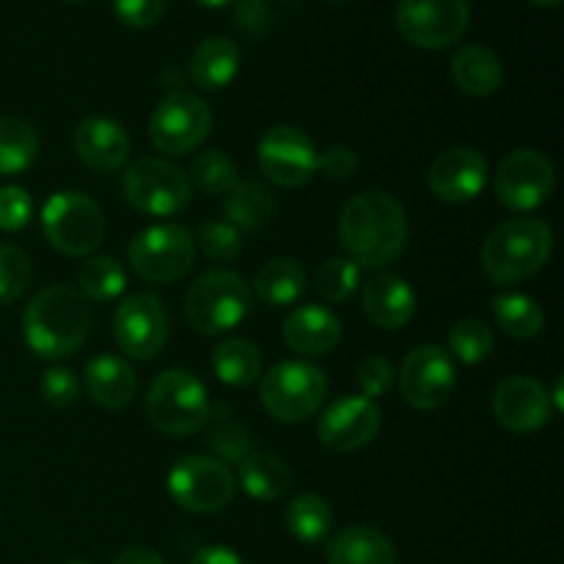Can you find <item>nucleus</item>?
<instances>
[{"mask_svg":"<svg viewBox=\"0 0 564 564\" xmlns=\"http://www.w3.org/2000/svg\"><path fill=\"white\" fill-rule=\"evenodd\" d=\"M42 229L50 246L66 257H88L105 237V215L86 193L61 191L44 202Z\"/></svg>","mask_w":564,"mask_h":564,"instance_id":"nucleus-7","label":"nucleus"},{"mask_svg":"<svg viewBox=\"0 0 564 564\" xmlns=\"http://www.w3.org/2000/svg\"><path fill=\"white\" fill-rule=\"evenodd\" d=\"M358 389L367 400H375V397H383L386 391L394 383V367H391L389 358L383 356H369L358 364Z\"/></svg>","mask_w":564,"mask_h":564,"instance_id":"nucleus-43","label":"nucleus"},{"mask_svg":"<svg viewBox=\"0 0 564 564\" xmlns=\"http://www.w3.org/2000/svg\"><path fill=\"white\" fill-rule=\"evenodd\" d=\"M213 130V110L191 91H169L154 108L149 121V138L158 152L182 158L207 141Z\"/></svg>","mask_w":564,"mask_h":564,"instance_id":"nucleus-9","label":"nucleus"},{"mask_svg":"<svg viewBox=\"0 0 564 564\" xmlns=\"http://www.w3.org/2000/svg\"><path fill=\"white\" fill-rule=\"evenodd\" d=\"M191 564H242V560L237 551L226 549V545H207V549L196 551Z\"/></svg>","mask_w":564,"mask_h":564,"instance_id":"nucleus-47","label":"nucleus"},{"mask_svg":"<svg viewBox=\"0 0 564 564\" xmlns=\"http://www.w3.org/2000/svg\"><path fill=\"white\" fill-rule=\"evenodd\" d=\"M39 386H42V397L53 408L72 405L77 400V394H80V380H77V375L69 367H61V364L44 369Z\"/></svg>","mask_w":564,"mask_h":564,"instance_id":"nucleus-42","label":"nucleus"},{"mask_svg":"<svg viewBox=\"0 0 564 564\" xmlns=\"http://www.w3.org/2000/svg\"><path fill=\"white\" fill-rule=\"evenodd\" d=\"M196 242L202 246L204 257L213 259V262H235L242 253L240 229H235L231 224H224V220H207V224H202Z\"/></svg>","mask_w":564,"mask_h":564,"instance_id":"nucleus-40","label":"nucleus"},{"mask_svg":"<svg viewBox=\"0 0 564 564\" xmlns=\"http://www.w3.org/2000/svg\"><path fill=\"white\" fill-rule=\"evenodd\" d=\"M328 564H397V551L378 529L350 527L328 543Z\"/></svg>","mask_w":564,"mask_h":564,"instance_id":"nucleus-26","label":"nucleus"},{"mask_svg":"<svg viewBox=\"0 0 564 564\" xmlns=\"http://www.w3.org/2000/svg\"><path fill=\"white\" fill-rule=\"evenodd\" d=\"M358 158L350 147H330L317 154V171L334 182H345L356 174Z\"/></svg>","mask_w":564,"mask_h":564,"instance_id":"nucleus-45","label":"nucleus"},{"mask_svg":"<svg viewBox=\"0 0 564 564\" xmlns=\"http://www.w3.org/2000/svg\"><path fill=\"white\" fill-rule=\"evenodd\" d=\"M284 345L301 356H325L341 339V319L330 308L308 303L284 319Z\"/></svg>","mask_w":564,"mask_h":564,"instance_id":"nucleus-22","label":"nucleus"},{"mask_svg":"<svg viewBox=\"0 0 564 564\" xmlns=\"http://www.w3.org/2000/svg\"><path fill=\"white\" fill-rule=\"evenodd\" d=\"M127 259L143 281L171 284L196 264V237L180 224H154L132 237Z\"/></svg>","mask_w":564,"mask_h":564,"instance_id":"nucleus-8","label":"nucleus"},{"mask_svg":"<svg viewBox=\"0 0 564 564\" xmlns=\"http://www.w3.org/2000/svg\"><path fill=\"white\" fill-rule=\"evenodd\" d=\"M452 80L471 97H490L505 83V64L485 44H466L452 55Z\"/></svg>","mask_w":564,"mask_h":564,"instance_id":"nucleus-24","label":"nucleus"},{"mask_svg":"<svg viewBox=\"0 0 564 564\" xmlns=\"http://www.w3.org/2000/svg\"><path fill=\"white\" fill-rule=\"evenodd\" d=\"M187 180L209 196H226L237 185V165L220 149H207V152L196 154Z\"/></svg>","mask_w":564,"mask_h":564,"instance_id":"nucleus-35","label":"nucleus"},{"mask_svg":"<svg viewBox=\"0 0 564 564\" xmlns=\"http://www.w3.org/2000/svg\"><path fill=\"white\" fill-rule=\"evenodd\" d=\"M494 314L499 328L512 339H534L545 328V312L534 297L523 292H501L494 297Z\"/></svg>","mask_w":564,"mask_h":564,"instance_id":"nucleus-32","label":"nucleus"},{"mask_svg":"<svg viewBox=\"0 0 564 564\" xmlns=\"http://www.w3.org/2000/svg\"><path fill=\"white\" fill-rule=\"evenodd\" d=\"M113 11L121 25L147 31L163 20L165 0H113Z\"/></svg>","mask_w":564,"mask_h":564,"instance_id":"nucleus-44","label":"nucleus"},{"mask_svg":"<svg viewBox=\"0 0 564 564\" xmlns=\"http://www.w3.org/2000/svg\"><path fill=\"white\" fill-rule=\"evenodd\" d=\"M251 312V286L235 270H207L185 295V317L204 336L237 328Z\"/></svg>","mask_w":564,"mask_h":564,"instance_id":"nucleus-5","label":"nucleus"},{"mask_svg":"<svg viewBox=\"0 0 564 564\" xmlns=\"http://www.w3.org/2000/svg\"><path fill=\"white\" fill-rule=\"evenodd\" d=\"M284 521L292 538L306 545H317L328 538L330 527H334V512L323 496L301 494L286 505Z\"/></svg>","mask_w":564,"mask_h":564,"instance_id":"nucleus-33","label":"nucleus"},{"mask_svg":"<svg viewBox=\"0 0 564 564\" xmlns=\"http://www.w3.org/2000/svg\"><path fill=\"white\" fill-rule=\"evenodd\" d=\"M22 334L39 358L58 361L86 345L91 334V306L75 286H44L25 306Z\"/></svg>","mask_w":564,"mask_h":564,"instance_id":"nucleus-2","label":"nucleus"},{"mask_svg":"<svg viewBox=\"0 0 564 564\" xmlns=\"http://www.w3.org/2000/svg\"><path fill=\"white\" fill-rule=\"evenodd\" d=\"M408 215L389 193H358L339 213V242L358 268L378 270L397 262L408 246Z\"/></svg>","mask_w":564,"mask_h":564,"instance_id":"nucleus-1","label":"nucleus"},{"mask_svg":"<svg viewBox=\"0 0 564 564\" xmlns=\"http://www.w3.org/2000/svg\"><path fill=\"white\" fill-rule=\"evenodd\" d=\"M237 466H240V482L246 494L264 505L279 501L292 488V471L286 468V463L268 452H251Z\"/></svg>","mask_w":564,"mask_h":564,"instance_id":"nucleus-28","label":"nucleus"},{"mask_svg":"<svg viewBox=\"0 0 564 564\" xmlns=\"http://www.w3.org/2000/svg\"><path fill=\"white\" fill-rule=\"evenodd\" d=\"M529 3L540 6V9H554V6H560L562 0H529Z\"/></svg>","mask_w":564,"mask_h":564,"instance_id":"nucleus-51","label":"nucleus"},{"mask_svg":"<svg viewBox=\"0 0 564 564\" xmlns=\"http://www.w3.org/2000/svg\"><path fill=\"white\" fill-rule=\"evenodd\" d=\"M264 411L284 424L312 419L328 397V378L308 361H281L262 375L259 386Z\"/></svg>","mask_w":564,"mask_h":564,"instance_id":"nucleus-6","label":"nucleus"},{"mask_svg":"<svg viewBox=\"0 0 564 564\" xmlns=\"http://www.w3.org/2000/svg\"><path fill=\"white\" fill-rule=\"evenodd\" d=\"M488 182V163L471 147H455L433 160L427 185L435 198L446 204H466L482 193Z\"/></svg>","mask_w":564,"mask_h":564,"instance_id":"nucleus-19","label":"nucleus"},{"mask_svg":"<svg viewBox=\"0 0 564 564\" xmlns=\"http://www.w3.org/2000/svg\"><path fill=\"white\" fill-rule=\"evenodd\" d=\"M259 169L279 187H301L317 174V149L312 138L292 124H275L257 149Z\"/></svg>","mask_w":564,"mask_h":564,"instance_id":"nucleus-16","label":"nucleus"},{"mask_svg":"<svg viewBox=\"0 0 564 564\" xmlns=\"http://www.w3.org/2000/svg\"><path fill=\"white\" fill-rule=\"evenodd\" d=\"M457 369L449 350L438 345H422L411 350L400 369L402 400L416 411H435L455 394Z\"/></svg>","mask_w":564,"mask_h":564,"instance_id":"nucleus-14","label":"nucleus"},{"mask_svg":"<svg viewBox=\"0 0 564 564\" xmlns=\"http://www.w3.org/2000/svg\"><path fill=\"white\" fill-rule=\"evenodd\" d=\"M69 3H77V0H69Z\"/></svg>","mask_w":564,"mask_h":564,"instance_id":"nucleus-54","label":"nucleus"},{"mask_svg":"<svg viewBox=\"0 0 564 564\" xmlns=\"http://www.w3.org/2000/svg\"><path fill=\"white\" fill-rule=\"evenodd\" d=\"M554 251V231L540 218H510L482 242V268L496 284H516L540 273Z\"/></svg>","mask_w":564,"mask_h":564,"instance_id":"nucleus-3","label":"nucleus"},{"mask_svg":"<svg viewBox=\"0 0 564 564\" xmlns=\"http://www.w3.org/2000/svg\"><path fill=\"white\" fill-rule=\"evenodd\" d=\"M193 83L204 91H220L229 86L240 72V47L226 36H207L196 44L191 55Z\"/></svg>","mask_w":564,"mask_h":564,"instance_id":"nucleus-25","label":"nucleus"},{"mask_svg":"<svg viewBox=\"0 0 564 564\" xmlns=\"http://www.w3.org/2000/svg\"><path fill=\"white\" fill-rule=\"evenodd\" d=\"M124 198L138 213L169 218L191 202V180L169 160L141 158L124 171Z\"/></svg>","mask_w":564,"mask_h":564,"instance_id":"nucleus-10","label":"nucleus"},{"mask_svg":"<svg viewBox=\"0 0 564 564\" xmlns=\"http://www.w3.org/2000/svg\"><path fill=\"white\" fill-rule=\"evenodd\" d=\"M361 308L375 328L400 330L416 314V292L394 273L372 275L361 290Z\"/></svg>","mask_w":564,"mask_h":564,"instance_id":"nucleus-20","label":"nucleus"},{"mask_svg":"<svg viewBox=\"0 0 564 564\" xmlns=\"http://www.w3.org/2000/svg\"><path fill=\"white\" fill-rule=\"evenodd\" d=\"M237 22H240L248 33H262L264 25H268L264 0H240V6H237Z\"/></svg>","mask_w":564,"mask_h":564,"instance_id":"nucleus-46","label":"nucleus"},{"mask_svg":"<svg viewBox=\"0 0 564 564\" xmlns=\"http://www.w3.org/2000/svg\"><path fill=\"white\" fill-rule=\"evenodd\" d=\"M113 564H165V562L154 549H147V545H132V549L121 551V554L113 560Z\"/></svg>","mask_w":564,"mask_h":564,"instance_id":"nucleus-48","label":"nucleus"},{"mask_svg":"<svg viewBox=\"0 0 564 564\" xmlns=\"http://www.w3.org/2000/svg\"><path fill=\"white\" fill-rule=\"evenodd\" d=\"M207 446L220 463H240L251 455V435L242 424L218 416L213 419V427H209Z\"/></svg>","mask_w":564,"mask_h":564,"instance_id":"nucleus-38","label":"nucleus"},{"mask_svg":"<svg viewBox=\"0 0 564 564\" xmlns=\"http://www.w3.org/2000/svg\"><path fill=\"white\" fill-rule=\"evenodd\" d=\"M306 292V273L295 259H270L257 273V295L268 306H292Z\"/></svg>","mask_w":564,"mask_h":564,"instance_id":"nucleus-31","label":"nucleus"},{"mask_svg":"<svg viewBox=\"0 0 564 564\" xmlns=\"http://www.w3.org/2000/svg\"><path fill=\"white\" fill-rule=\"evenodd\" d=\"M113 336L124 356L149 361L169 341V312L152 292L124 297L113 314Z\"/></svg>","mask_w":564,"mask_h":564,"instance_id":"nucleus-15","label":"nucleus"},{"mask_svg":"<svg viewBox=\"0 0 564 564\" xmlns=\"http://www.w3.org/2000/svg\"><path fill=\"white\" fill-rule=\"evenodd\" d=\"M449 356L460 358L463 364H479L494 352V330L485 319L466 317L455 323L449 330Z\"/></svg>","mask_w":564,"mask_h":564,"instance_id":"nucleus-36","label":"nucleus"},{"mask_svg":"<svg viewBox=\"0 0 564 564\" xmlns=\"http://www.w3.org/2000/svg\"><path fill=\"white\" fill-rule=\"evenodd\" d=\"M75 154L94 171H119L130 158V135L108 116H88L72 138Z\"/></svg>","mask_w":564,"mask_h":564,"instance_id":"nucleus-21","label":"nucleus"},{"mask_svg":"<svg viewBox=\"0 0 564 564\" xmlns=\"http://www.w3.org/2000/svg\"><path fill=\"white\" fill-rule=\"evenodd\" d=\"M380 433V408L367 397H345L319 416L317 435L330 452H356Z\"/></svg>","mask_w":564,"mask_h":564,"instance_id":"nucleus-18","label":"nucleus"},{"mask_svg":"<svg viewBox=\"0 0 564 564\" xmlns=\"http://www.w3.org/2000/svg\"><path fill=\"white\" fill-rule=\"evenodd\" d=\"M147 416L160 433L185 438L204 430L213 419L207 389L185 369H165L147 391Z\"/></svg>","mask_w":564,"mask_h":564,"instance_id":"nucleus-4","label":"nucleus"},{"mask_svg":"<svg viewBox=\"0 0 564 564\" xmlns=\"http://www.w3.org/2000/svg\"><path fill=\"white\" fill-rule=\"evenodd\" d=\"M490 405H494L496 422L512 433H538L554 416V405H551L545 386L527 375L501 380Z\"/></svg>","mask_w":564,"mask_h":564,"instance_id":"nucleus-17","label":"nucleus"},{"mask_svg":"<svg viewBox=\"0 0 564 564\" xmlns=\"http://www.w3.org/2000/svg\"><path fill=\"white\" fill-rule=\"evenodd\" d=\"M496 198L507 209L529 213L545 204L554 193L556 171L551 160L538 149H518L501 160L496 171Z\"/></svg>","mask_w":564,"mask_h":564,"instance_id":"nucleus-13","label":"nucleus"},{"mask_svg":"<svg viewBox=\"0 0 564 564\" xmlns=\"http://www.w3.org/2000/svg\"><path fill=\"white\" fill-rule=\"evenodd\" d=\"M80 295L94 303H110L127 290V273L119 259L113 257H88L77 273Z\"/></svg>","mask_w":564,"mask_h":564,"instance_id":"nucleus-34","label":"nucleus"},{"mask_svg":"<svg viewBox=\"0 0 564 564\" xmlns=\"http://www.w3.org/2000/svg\"><path fill=\"white\" fill-rule=\"evenodd\" d=\"M83 386L86 394L105 411H121L130 405L138 394V375L124 358L119 356H94L83 369Z\"/></svg>","mask_w":564,"mask_h":564,"instance_id":"nucleus-23","label":"nucleus"},{"mask_svg":"<svg viewBox=\"0 0 564 564\" xmlns=\"http://www.w3.org/2000/svg\"><path fill=\"white\" fill-rule=\"evenodd\" d=\"M328 3H341V0H328Z\"/></svg>","mask_w":564,"mask_h":564,"instance_id":"nucleus-53","label":"nucleus"},{"mask_svg":"<svg viewBox=\"0 0 564 564\" xmlns=\"http://www.w3.org/2000/svg\"><path fill=\"white\" fill-rule=\"evenodd\" d=\"M562 389H564L562 378H556V386H554V394H549V397H554V402H551V405H554V411H556V413H560V411H564V397H562Z\"/></svg>","mask_w":564,"mask_h":564,"instance_id":"nucleus-49","label":"nucleus"},{"mask_svg":"<svg viewBox=\"0 0 564 564\" xmlns=\"http://www.w3.org/2000/svg\"><path fill=\"white\" fill-rule=\"evenodd\" d=\"M36 158V130L20 116H0V176L25 174Z\"/></svg>","mask_w":564,"mask_h":564,"instance_id":"nucleus-30","label":"nucleus"},{"mask_svg":"<svg viewBox=\"0 0 564 564\" xmlns=\"http://www.w3.org/2000/svg\"><path fill=\"white\" fill-rule=\"evenodd\" d=\"M213 369L220 383L248 389L262 378V352L253 341L231 336L213 350Z\"/></svg>","mask_w":564,"mask_h":564,"instance_id":"nucleus-29","label":"nucleus"},{"mask_svg":"<svg viewBox=\"0 0 564 564\" xmlns=\"http://www.w3.org/2000/svg\"><path fill=\"white\" fill-rule=\"evenodd\" d=\"M66 564H91V562H83V560H72V562H66Z\"/></svg>","mask_w":564,"mask_h":564,"instance_id":"nucleus-52","label":"nucleus"},{"mask_svg":"<svg viewBox=\"0 0 564 564\" xmlns=\"http://www.w3.org/2000/svg\"><path fill=\"white\" fill-rule=\"evenodd\" d=\"M224 213L235 229L257 231L270 224L275 213V196L268 185L257 180L237 182L224 198Z\"/></svg>","mask_w":564,"mask_h":564,"instance_id":"nucleus-27","label":"nucleus"},{"mask_svg":"<svg viewBox=\"0 0 564 564\" xmlns=\"http://www.w3.org/2000/svg\"><path fill=\"white\" fill-rule=\"evenodd\" d=\"M33 198L25 187L6 185L0 187V229L20 231L31 224Z\"/></svg>","mask_w":564,"mask_h":564,"instance_id":"nucleus-41","label":"nucleus"},{"mask_svg":"<svg viewBox=\"0 0 564 564\" xmlns=\"http://www.w3.org/2000/svg\"><path fill=\"white\" fill-rule=\"evenodd\" d=\"M31 284V259L22 248L0 242V303H11Z\"/></svg>","mask_w":564,"mask_h":564,"instance_id":"nucleus-39","label":"nucleus"},{"mask_svg":"<svg viewBox=\"0 0 564 564\" xmlns=\"http://www.w3.org/2000/svg\"><path fill=\"white\" fill-rule=\"evenodd\" d=\"M471 22L468 0H400L397 28L413 47L444 50L460 42Z\"/></svg>","mask_w":564,"mask_h":564,"instance_id":"nucleus-12","label":"nucleus"},{"mask_svg":"<svg viewBox=\"0 0 564 564\" xmlns=\"http://www.w3.org/2000/svg\"><path fill=\"white\" fill-rule=\"evenodd\" d=\"M193 3L204 6V9H224V6H231L235 0H193Z\"/></svg>","mask_w":564,"mask_h":564,"instance_id":"nucleus-50","label":"nucleus"},{"mask_svg":"<svg viewBox=\"0 0 564 564\" xmlns=\"http://www.w3.org/2000/svg\"><path fill=\"white\" fill-rule=\"evenodd\" d=\"M169 488L174 505L196 516H213L235 499V477L229 466L215 457L187 455L169 471Z\"/></svg>","mask_w":564,"mask_h":564,"instance_id":"nucleus-11","label":"nucleus"},{"mask_svg":"<svg viewBox=\"0 0 564 564\" xmlns=\"http://www.w3.org/2000/svg\"><path fill=\"white\" fill-rule=\"evenodd\" d=\"M314 284L328 303H345L361 286V268L350 259H328L317 268Z\"/></svg>","mask_w":564,"mask_h":564,"instance_id":"nucleus-37","label":"nucleus"}]
</instances>
